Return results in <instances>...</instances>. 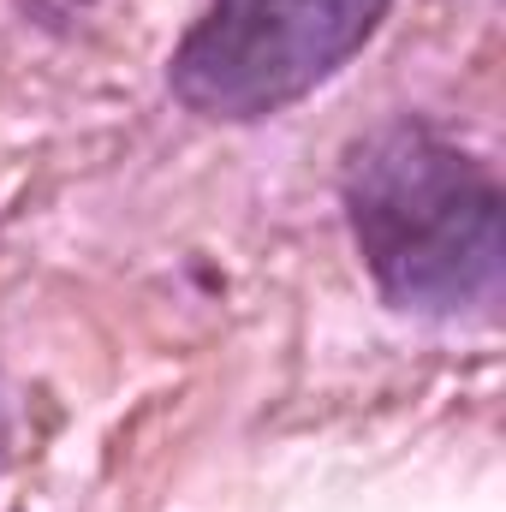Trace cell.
<instances>
[{"instance_id":"1","label":"cell","mask_w":506,"mask_h":512,"mask_svg":"<svg viewBox=\"0 0 506 512\" xmlns=\"http://www.w3.org/2000/svg\"><path fill=\"white\" fill-rule=\"evenodd\" d=\"M340 197L381 298L411 316H495L506 286L501 185L489 161L423 120H387L346 149Z\"/></svg>"},{"instance_id":"2","label":"cell","mask_w":506,"mask_h":512,"mask_svg":"<svg viewBox=\"0 0 506 512\" xmlns=\"http://www.w3.org/2000/svg\"><path fill=\"white\" fill-rule=\"evenodd\" d=\"M387 18V0H203L173 48V96L209 120H268L328 84Z\"/></svg>"}]
</instances>
